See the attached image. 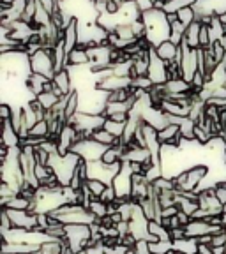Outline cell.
<instances>
[{"label":"cell","mask_w":226,"mask_h":254,"mask_svg":"<svg viewBox=\"0 0 226 254\" xmlns=\"http://www.w3.org/2000/svg\"><path fill=\"white\" fill-rule=\"evenodd\" d=\"M142 21L147 28V41L152 44V48H157L161 43L170 39L171 25L168 21V16L163 9H149L142 12Z\"/></svg>","instance_id":"obj_1"},{"label":"cell","mask_w":226,"mask_h":254,"mask_svg":"<svg viewBox=\"0 0 226 254\" xmlns=\"http://www.w3.org/2000/svg\"><path fill=\"white\" fill-rule=\"evenodd\" d=\"M81 161H83V159L79 157V155H76L75 152H69V154H66V155H60L59 152H57V154H53L52 159H50V168L53 170V175L57 177V180L66 187V186H71L73 175L78 170Z\"/></svg>","instance_id":"obj_2"},{"label":"cell","mask_w":226,"mask_h":254,"mask_svg":"<svg viewBox=\"0 0 226 254\" xmlns=\"http://www.w3.org/2000/svg\"><path fill=\"white\" fill-rule=\"evenodd\" d=\"M90 226L88 224H66V238L68 244L75 253H81L90 247Z\"/></svg>","instance_id":"obj_3"},{"label":"cell","mask_w":226,"mask_h":254,"mask_svg":"<svg viewBox=\"0 0 226 254\" xmlns=\"http://www.w3.org/2000/svg\"><path fill=\"white\" fill-rule=\"evenodd\" d=\"M30 69L32 72L41 74L48 79H53L55 76V62H53V50H39L30 55Z\"/></svg>","instance_id":"obj_4"},{"label":"cell","mask_w":226,"mask_h":254,"mask_svg":"<svg viewBox=\"0 0 226 254\" xmlns=\"http://www.w3.org/2000/svg\"><path fill=\"white\" fill-rule=\"evenodd\" d=\"M108 147L101 145V143L94 141L92 138H85V139H78L71 152H75L76 155L83 159L85 163H94V161H101L106 152Z\"/></svg>","instance_id":"obj_5"},{"label":"cell","mask_w":226,"mask_h":254,"mask_svg":"<svg viewBox=\"0 0 226 254\" xmlns=\"http://www.w3.org/2000/svg\"><path fill=\"white\" fill-rule=\"evenodd\" d=\"M149 78L152 79V83L157 85H166L168 83V64L163 59H159L155 50H151V65H149Z\"/></svg>","instance_id":"obj_6"},{"label":"cell","mask_w":226,"mask_h":254,"mask_svg":"<svg viewBox=\"0 0 226 254\" xmlns=\"http://www.w3.org/2000/svg\"><path fill=\"white\" fill-rule=\"evenodd\" d=\"M2 210L7 212L9 219L12 222V228H18V230H27L32 231L37 226V214L30 210H12V208H2Z\"/></svg>","instance_id":"obj_7"},{"label":"cell","mask_w":226,"mask_h":254,"mask_svg":"<svg viewBox=\"0 0 226 254\" xmlns=\"http://www.w3.org/2000/svg\"><path fill=\"white\" fill-rule=\"evenodd\" d=\"M79 139V132L75 129L73 124H66L64 129L60 131L59 138H57V147H59V154L60 155H66L73 150L76 143Z\"/></svg>","instance_id":"obj_8"},{"label":"cell","mask_w":226,"mask_h":254,"mask_svg":"<svg viewBox=\"0 0 226 254\" xmlns=\"http://www.w3.org/2000/svg\"><path fill=\"white\" fill-rule=\"evenodd\" d=\"M53 83V94H57L59 97H64V95H69L75 88V83H73V76L69 69H62V71L55 72L52 79Z\"/></svg>","instance_id":"obj_9"},{"label":"cell","mask_w":226,"mask_h":254,"mask_svg":"<svg viewBox=\"0 0 226 254\" xmlns=\"http://www.w3.org/2000/svg\"><path fill=\"white\" fill-rule=\"evenodd\" d=\"M133 78H119V76L111 74L108 78L101 79L95 83V90L104 92V94H111L115 90H122V88H131Z\"/></svg>","instance_id":"obj_10"},{"label":"cell","mask_w":226,"mask_h":254,"mask_svg":"<svg viewBox=\"0 0 226 254\" xmlns=\"http://www.w3.org/2000/svg\"><path fill=\"white\" fill-rule=\"evenodd\" d=\"M64 44H66V50L68 53H71L75 48L79 46V20L78 16H75L69 25L64 28Z\"/></svg>","instance_id":"obj_11"},{"label":"cell","mask_w":226,"mask_h":254,"mask_svg":"<svg viewBox=\"0 0 226 254\" xmlns=\"http://www.w3.org/2000/svg\"><path fill=\"white\" fill-rule=\"evenodd\" d=\"M2 145H5L9 148L21 147V138L18 134V131L12 127L11 120H4L2 122Z\"/></svg>","instance_id":"obj_12"},{"label":"cell","mask_w":226,"mask_h":254,"mask_svg":"<svg viewBox=\"0 0 226 254\" xmlns=\"http://www.w3.org/2000/svg\"><path fill=\"white\" fill-rule=\"evenodd\" d=\"M48 81H52V79H48V78H44V76L32 72V74L23 81V85H25V88L28 90V94H32V97L36 99L37 95L44 92V87H46Z\"/></svg>","instance_id":"obj_13"},{"label":"cell","mask_w":226,"mask_h":254,"mask_svg":"<svg viewBox=\"0 0 226 254\" xmlns=\"http://www.w3.org/2000/svg\"><path fill=\"white\" fill-rule=\"evenodd\" d=\"M154 50H155V53H157L159 59H163L164 62H173V60L179 59V53H180V46L171 43L170 39L161 43L157 48H154Z\"/></svg>","instance_id":"obj_14"},{"label":"cell","mask_w":226,"mask_h":254,"mask_svg":"<svg viewBox=\"0 0 226 254\" xmlns=\"http://www.w3.org/2000/svg\"><path fill=\"white\" fill-rule=\"evenodd\" d=\"M41 246L25 242H14V244H2V253L4 254H37Z\"/></svg>","instance_id":"obj_15"},{"label":"cell","mask_w":226,"mask_h":254,"mask_svg":"<svg viewBox=\"0 0 226 254\" xmlns=\"http://www.w3.org/2000/svg\"><path fill=\"white\" fill-rule=\"evenodd\" d=\"M69 67H83V65H90V55H88V50L83 46L75 48L68 57ZM68 67V69H69Z\"/></svg>","instance_id":"obj_16"},{"label":"cell","mask_w":226,"mask_h":254,"mask_svg":"<svg viewBox=\"0 0 226 254\" xmlns=\"http://www.w3.org/2000/svg\"><path fill=\"white\" fill-rule=\"evenodd\" d=\"M166 94L168 95H186V94H191L193 92V87H191L189 81H186L184 78H179V79H170L166 85ZM166 95V97H168Z\"/></svg>","instance_id":"obj_17"},{"label":"cell","mask_w":226,"mask_h":254,"mask_svg":"<svg viewBox=\"0 0 226 254\" xmlns=\"http://www.w3.org/2000/svg\"><path fill=\"white\" fill-rule=\"evenodd\" d=\"M200 30H202V23L195 21L193 25H189L186 30V43L189 44V48L193 50H200Z\"/></svg>","instance_id":"obj_18"},{"label":"cell","mask_w":226,"mask_h":254,"mask_svg":"<svg viewBox=\"0 0 226 254\" xmlns=\"http://www.w3.org/2000/svg\"><path fill=\"white\" fill-rule=\"evenodd\" d=\"M92 139L97 141V143H101V145H104V147H115V145H119L120 143L119 138H115L113 134H110L106 129H103V127L92 132Z\"/></svg>","instance_id":"obj_19"},{"label":"cell","mask_w":226,"mask_h":254,"mask_svg":"<svg viewBox=\"0 0 226 254\" xmlns=\"http://www.w3.org/2000/svg\"><path fill=\"white\" fill-rule=\"evenodd\" d=\"M36 99H37V103L43 106L44 111H52L53 108L59 104V101L62 99V97H59V95L53 94V92H43V94L37 95Z\"/></svg>","instance_id":"obj_20"},{"label":"cell","mask_w":226,"mask_h":254,"mask_svg":"<svg viewBox=\"0 0 226 254\" xmlns=\"http://www.w3.org/2000/svg\"><path fill=\"white\" fill-rule=\"evenodd\" d=\"M157 134H159V141L163 143V145H168L173 138L180 136V127L177 124H168L161 131H157Z\"/></svg>","instance_id":"obj_21"},{"label":"cell","mask_w":226,"mask_h":254,"mask_svg":"<svg viewBox=\"0 0 226 254\" xmlns=\"http://www.w3.org/2000/svg\"><path fill=\"white\" fill-rule=\"evenodd\" d=\"M88 210H90L92 214H94V217L97 219V222H99L101 219H104V217H108V215H110V208H108V203L101 201L99 198L92 199L90 206H88Z\"/></svg>","instance_id":"obj_22"},{"label":"cell","mask_w":226,"mask_h":254,"mask_svg":"<svg viewBox=\"0 0 226 254\" xmlns=\"http://www.w3.org/2000/svg\"><path fill=\"white\" fill-rule=\"evenodd\" d=\"M103 129H106L110 134H113L115 138L122 139L124 132H126V124L122 122H115V120H111V119H106L104 120V126Z\"/></svg>","instance_id":"obj_23"},{"label":"cell","mask_w":226,"mask_h":254,"mask_svg":"<svg viewBox=\"0 0 226 254\" xmlns=\"http://www.w3.org/2000/svg\"><path fill=\"white\" fill-rule=\"evenodd\" d=\"M85 187L88 189V192L92 194V198H101L103 196V192L106 190L108 184L101 182V180H95V179H88L87 182H85Z\"/></svg>","instance_id":"obj_24"},{"label":"cell","mask_w":226,"mask_h":254,"mask_svg":"<svg viewBox=\"0 0 226 254\" xmlns=\"http://www.w3.org/2000/svg\"><path fill=\"white\" fill-rule=\"evenodd\" d=\"M28 136H32V138H41V139L50 138V124H48L46 120H39V122L30 129Z\"/></svg>","instance_id":"obj_25"},{"label":"cell","mask_w":226,"mask_h":254,"mask_svg":"<svg viewBox=\"0 0 226 254\" xmlns=\"http://www.w3.org/2000/svg\"><path fill=\"white\" fill-rule=\"evenodd\" d=\"M113 74L119 78H133V59L113 65Z\"/></svg>","instance_id":"obj_26"},{"label":"cell","mask_w":226,"mask_h":254,"mask_svg":"<svg viewBox=\"0 0 226 254\" xmlns=\"http://www.w3.org/2000/svg\"><path fill=\"white\" fill-rule=\"evenodd\" d=\"M155 85L152 83V79L149 76H136L133 78L131 81V88H136V90H145V92H151Z\"/></svg>","instance_id":"obj_27"},{"label":"cell","mask_w":226,"mask_h":254,"mask_svg":"<svg viewBox=\"0 0 226 254\" xmlns=\"http://www.w3.org/2000/svg\"><path fill=\"white\" fill-rule=\"evenodd\" d=\"M177 16H179L180 23H184L186 27H189V25H193L196 21L195 7H184V9H180V11L177 12Z\"/></svg>","instance_id":"obj_28"},{"label":"cell","mask_w":226,"mask_h":254,"mask_svg":"<svg viewBox=\"0 0 226 254\" xmlns=\"http://www.w3.org/2000/svg\"><path fill=\"white\" fill-rule=\"evenodd\" d=\"M171 247H173V240H155V242H151L152 254H166Z\"/></svg>","instance_id":"obj_29"},{"label":"cell","mask_w":226,"mask_h":254,"mask_svg":"<svg viewBox=\"0 0 226 254\" xmlns=\"http://www.w3.org/2000/svg\"><path fill=\"white\" fill-rule=\"evenodd\" d=\"M212 44L211 41V30H209V25L202 23V30H200V48H209Z\"/></svg>","instance_id":"obj_30"},{"label":"cell","mask_w":226,"mask_h":254,"mask_svg":"<svg viewBox=\"0 0 226 254\" xmlns=\"http://www.w3.org/2000/svg\"><path fill=\"white\" fill-rule=\"evenodd\" d=\"M211 246L214 249H219V247H226V230L219 231V233L212 235V242Z\"/></svg>","instance_id":"obj_31"},{"label":"cell","mask_w":226,"mask_h":254,"mask_svg":"<svg viewBox=\"0 0 226 254\" xmlns=\"http://www.w3.org/2000/svg\"><path fill=\"white\" fill-rule=\"evenodd\" d=\"M133 251H135V254H152L151 242H147V240H136Z\"/></svg>","instance_id":"obj_32"},{"label":"cell","mask_w":226,"mask_h":254,"mask_svg":"<svg viewBox=\"0 0 226 254\" xmlns=\"http://www.w3.org/2000/svg\"><path fill=\"white\" fill-rule=\"evenodd\" d=\"M11 230H12L11 219H9L7 212L2 210L0 212V231H2V233H7V231H11Z\"/></svg>","instance_id":"obj_33"},{"label":"cell","mask_w":226,"mask_h":254,"mask_svg":"<svg viewBox=\"0 0 226 254\" xmlns=\"http://www.w3.org/2000/svg\"><path fill=\"white\" fill-rule=\"evenodd\" d=\"M99 199L104 203H108V205H110V203H115L119 198H117V192H115V189H113V186H108L106 190H104L103 196H101Z\"/></svg>","instance_id":"obj_34"},{"label":"cell","mask_w":226,"mask_h":254,"mask_svg":"<svg viewBox=\"0 0 226 254\" xmlns=\"http://www.w3.org/2000/svg\"><path fill=\"white\" fill-rule=\"evenodd\" d=\"M12 111H14V106H11V104H7V103L0 104V119H2V122H4V120H11Z\"/></svg>","instance_id":"obj_35"},{"label":"cell","mask_w":226,"mask_h":254,"mask_svg":"<svg viewBox=\"0 0 226 254\" xmlns=\"http://www.w3.org/2000/svg\"><path fill=\"white\" fill-rule=\"evenodd\" d=\"M196 254H216V253H214V247H212L211 244H198Z\"/></svg>","instance_id":"obj_36"},{"label":"cell","mask_w":226,"mask_h":254,"mask_svg":"<svg viewBox=\"0 0 226 254\" xmlns=\"http://www.w3.org/2000/svg\"><path fill=\"white\" fill-rule=\"evenodd\" d=\"M166 254H184V253H182V251H179V249H177V247H171V249L168 251Z\"/></svg>","instance_id":"obj_37"},{"label":"cell","mask_w":226,"mask_h":254,"mask_svg":"<svg viewBox=\"0 0 226 254\" xmlns=\"http://www.w3.org/2000/svg\"><path fill=\"white\" fill-rule=\"evenodd\" d=\"M219 43H221V44H223V48H225V50H226V34L221 37V39H219Z\"/></svg>","instance_id":"obj_38"},{"label":"cell","mask_w":226,"mask_h":254,"mask_svg":"<svg viewBox=\"0 0 226 254\" xmlns=\"http://www.w3.org/2000/svg\"><path fill=\"white\" fill-rule=\"evenodd\" d=\"M221 219H223V228L226 230V212L225 214H221Z\"/></svg>","instance_id":"obj_39"},{"label":"cell","mask_w":226,"mask_h":254,"mask_svg":"<svg viewBox=\"0 0 226 254\" xmlns=\"http://www.w3.org/2000/svg\"><path fill=\"white\" fill-rule=\"evenodd\" d=\"M0 4H5V5H11L12 0H0Z\"/></svg>","instance_id":"obj_40"},{"label":"cell","mask_w":226,"mask_h":254,"mask_svg":"<svg viewBox=\"0 0 226 254\" xmlns=\"http://www.w3.org/2000/svg\"><path fill=\"white\" fill-rule=\"evenodd\" d=\"M221 21H223V23L226 25V14H223V16H221Z\"/></svg>","instance_id":"obj_41"},{"label":"cell","mask_w":226,"mask_h":254,"mask_svg":"<svg viewBox=\"0 0 226 254\" xmlns=\"http://www.w3.org/2000/svg\"><path fill=\"white\" fill-rule=\"evenodd\" d=\"M76 254H88L87 251H81V253H76Z\"/></svg>","instance_id":"obj_42"},{"label":"cell","mask_w":226,"mask_h":254,"mask_svg":"<svg viewBox=\"0 0 226 254\" xmlns=\"http://www.w3.org/2000/svg\"><path fill=\"white\" fill-rule=\"evenodd\" d=\"M0 254H4V253H0Z\"/></svg>","instance_id":"obj_43"}]
</instances>
